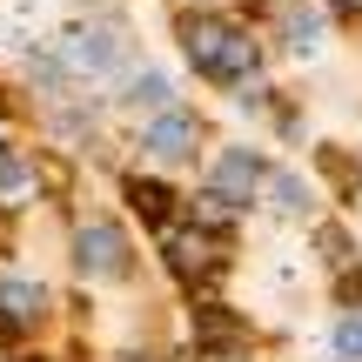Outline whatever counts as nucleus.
<instances>
[{
    "mask_svg": "<svg viewBox=\"0 0 362 362\" xmlns=\"http://www.w3.org/2000/svg\"><path fill=\"white\" fill-rule=\"evenodd\" d=\"M188 61L202 67L208 81H235L242 67H255V47H248L242 34H228V27H215V21H194L188 27Z\"/></svg>",
    "mask_w": 362,
    "mask_h": 362,
    "instance_id": "nucleus-1",
    "label": "nucleus"
},
{
    "mask_svg": "<svg viewBox=\"0 0 362 362\" xmlns=\"http://www.w3.org/2000/svg\"><path fill=\"white\" fill-rule=\"evenodd\" d=\"M74 262H81V275H94V282H121V275H128V235H121L115 221H81Z\"/></svg>",
    "mask_w": 362,
    "mask_h": 362,
    "instance_id": "nucleus-2",
    "label": "nucleus"
},
{
    "mask_svg": "<svg viewBox=\"0 0 362 362\" xmlns=\"http://www.w3.org/2000/svg\"><path fill=\"white\" fill-rule=\"evenodd\" d=\"M40 315H47V288L27 282V275H7V282H0V329H7V336H27Z\"/></svg>",
    "mask_w": 362,
    "mask_h": 362,
    "instance_id": "nucleus-3",
    "label": "nucleus"
},
{
    "mask_svg": "<svg viewBox=\"0 0 362 362\" xmlns=\"http://www.w3.org/2000/svg\"><path fill=\"white\" fill-rule=\"evenodd\" d=\"M255 181H262V161L248 155V148H228V155L215 161V181H208V188H215L228 208H242L248 194H255Z\"/></svg>",
    "mask_w": 362,
    "mask_h": 362,
    "instance_id": "nucleus-4",
    "label": "nucleus"
},
{
    "mask_svg": "<svg viewBox=\"0 0 362 362\" xmlns=\"http://www.w3.org/2000/svg\"><path fill=\"white\" fill-rule=\"evenodd\" d=\"M67 61H74L81 74H107V67L121 61V40L107 34V27H81V34H67Z\"/></svg>",
    "mask_w": 362,
    "mask_h": 362,
    "instance_id": "nucleus-5",
    "label": "nucleus"
},
{
    "mask_svg": "<svg viewBox=\"0 0 362 362\" xmlns=\"http://www.w3.org/2000/svg\"><path fill=\"white\" fill-rule=\"evenodd\" d=\"M141 148H148V155H161V161L188 155V148H194V121H188V115H175V107H168V115H155V121L141 128Z\"/></svg>",
    "mask_w": 362,
    "mask_h": 362,
    "instance_id": "nucleus-6",
    "label": "nucleus"
},
{
    "mask_svg": "<svg viewBox=\"0 0 362 362\" xmlns=\"http://www.w3.org/2000/svg\"><path fill=\"white\" fill-rule=\"evenodd\" d=\"M128 194H134V208H141L155 228H168V215H175V194L161 188V181H128Z\"/></svg>",
    "mask_w": 362,
    "mask_h": 362,
    "instance_id": "nucleus-7",
    "label": "nucleus"
},
{
    "mask_svg": "<svg viewBox=\"0 0 362 362\" xmlns=\"http://www.w3.org/2000/svg\"><path fill=\"white\" fill-rule=\"evenodd\" d=\"M128 101H134V107H148V115H168L175 88H168V74H134V81H128Z\"/></svg>",
    "mask_w": 362,
    "mask_h": 362,
    "instance_id": "nucleus-8",
    "label": "nucleus"
},
{
    "mask_svg": "<svg viewBox=\"0 0 362 362\" xmlns=\"http://www.w3.org/2000/svg\"><path fill=\"white\" fill-rule=\"evenodd\" d=\"M269 194H275V208H282V215H302V208H309V194H302V181H296V175H275V181H269Z\"/></svg>",
    "mask_w": 362,
    "mask_h": 362,
    "instance_id": "nucleus-9",
    "label": "nucleus"
},
{
    "mask_svg": "<svg viewBox=\"0 0 362 362\" xmlns=\"http://www.w3.org/2000/svg\"><path fill=\"white\" fill-rule=\"evenodd\" d=\"M336 356L342 362H362V322H336Z\"/></svg>",
    "mask_w": 362,
    "mask_h": 362,
    "instance_id": "nucleus-10",
    "label": "nucleus"
},
{
    "mask_svg": "<svg viewBox=\"0 0 362 362\" xmlns=\"http://www.w3.org/2000/svg\"><path fill=\"white\" fill-rule=\"evenodd\" d=\"M21 188H27V168L13 155H0V194H21Z\"/></svg>",
    "mask_w": 362,
    "mask_h": 362,
    "instance_id": "nucleus-11",
    "label": "nucleus"
}]
</instances>
